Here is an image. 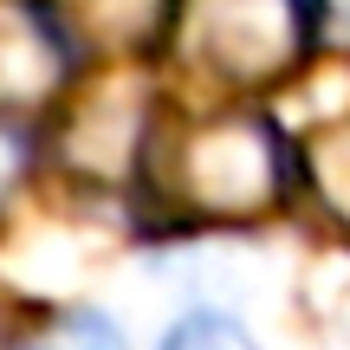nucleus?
<instances>
[{"mask_svg": "<svg viewBox=\"0 0 350 350\" xmlns=\"http://www.w3.org/2000/svg\"><path fill=\"white\" fill-rule=\"evenodd\" d=\"M13 175H20V137H7V130H0V195L13 188Z\"/></svg>", "mask_w": 350, "mask_h": 350, "instance_id": "5", "label": "nucleus"}, {"mask_svg": "<svg viewBox=\"0 0 350 350\" xmlns=\"http://www.w3.org/2000/svg\"><path fill=\"white\" fill-rule=\"evenodd\" d=\"M163 350H253V338L234 325V318L201 312V318H182V325L169 331V344H163Z\"/></svg>", "mask_w": 350, "mask_h": 350, "instance_id": "2", "label": "nucleus"}, {"mask_svg": "<svg viewBox=\"0 0 350 350\" xmlns=\"http://www.w3.org/2000/svg\"><path fill=\"white\" fill-rule=\"evenodd\" d=\"M39 350H130V344L117 338L111 318H98V312H72V318H59V331H52Z\"/></svg>", "mask_w": 350, "mask_h": 350, "instance_id": "3", "label": "nucleus"}, {"mask_svg": "<svg viewBox=\"0 0 350 350\" xmlns=\"http://www.w3.org/2000/svg\"><path fill=\"white\" fill-rule=\"evenodd\" d=\"M325 33L338 46H350V0H325Z\"/></svg>", "mask_w": 350, "mask_h": 350, "instance_id": "4", "label": "nucleus"}, {"mask_svg": "<svg viewBox=\"0 0 350 350\" xmlns=\"http://www.w3.org/2000/svg\"><path fill=\"white\" fill-rule=\"evenodd\" d=\"M175 188L195 201L201 214H260L279 201V143L253 117L234 124H208L182 143L175 156Z\"/></svg>", "mask_w": 350, "mask_h": 350, "instance_id": "1", "label": "nucleus"}]
</instances>
